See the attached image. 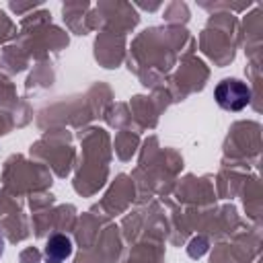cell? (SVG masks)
Listing matches in <instances>:
<instances>
[{
  "label": "cell",
  "mask_w": 263,
  "mask_h": 263,
  "mask_svg": "<svg viewBox=\"0 0 263 263\" xmlns=\"http://www.w3.org/2000/svg\"><path fill=\"white\" fill-rule=\"evenodd\" d=\"M214 97H216V101H218V105L222 109H226V111H240L242 107H247L251 92H249L245 82H240L236 78H226V80H222L216 86Z\"/></svg>",
  "instance_id": "obj_1"
},
{
  "label": "cell",
  "mask_w": 263,
  "mask_h": 263,
  "mask_svg": "<svg viewBox=\"0 0 263 263\" xmlns=\"http://www.w3.org/2000/svg\"><path fill=\"white\" fill-rule=\"evenodd\" d=\"M72 253V242L64 234H55L47 240L45 247V263H62Z\"/></svg>",
  "instance_id": "obj_2"
},
{
  "label": "cell",
  "mask_w": 263,
  "mask_h": 263,
  "mask_svg": "<svg viewBox=\"0 0 263 263\" xmlns=\"http://www.w3.org/2000/svg\"><path fill=\"white\" fill-rule=\"evenodd\" d=\"M2 253H4V234L0 232V257H2Z\"/></svg>",
  "instance_id": "obj_3"
}]
</instances>
